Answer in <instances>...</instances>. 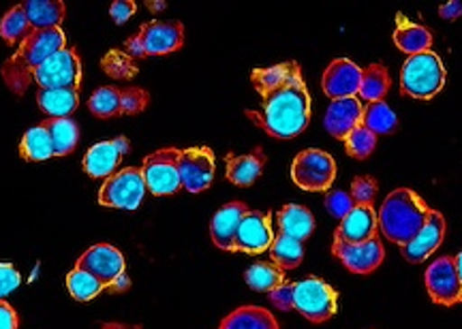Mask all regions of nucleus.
I'll return each mask as SVG.
<instances>
[{"instance_id": "6", "label": "nucleus", "mask_w": 462, "mask_h": 329, "mask_svg": "<svg viewBox=\"0 0 462 329\" xmlns=\"http://www.w3.org/2000/svg\"><path fill=\"white\" fill-rule=\"evenodd\" d=\"M291 178L302 190L326 193L334 184V178H337V163L323 150H304L293 159Z\"/></svg>"}, {"instance_id": "45", "label": "nucleus", "mask_w": 462, "mask_h": 329, "mask_svg": "<svg viewBox=\"0 0 462 329\" xmlns=\"http://www.w3.org/2000/svg\"><path fill=\"white\" fill-rule=\"evenodd\" d=\"M20 321H17V313L14 306H9L5 299H0V329H17Z\"/></svg>"}, {"instance_id": "24", "label": "nucleus", "mask_w": 462, "mask_h": 329, "mask_svg": "<svg viewBox=\"0 0 462 329\" xmlns=\"http://www.w3.org/2000/svg\"><path fill=\"white\" fill-rule=\"evenodd\" d=\"M276 221H279V233H285L298 242L309 240L315 231V216L310 215L309 207L298 204L282 207Z\"/></svg>"}, {"instance_id": "4", "label": "nucleus", "mask_w": 462, "mask_h": 329, "mask_svg": "<svg viewBox=\"0 0 462 329\" xmlns=\"http://www.w3.org/2000/svg\"><path fill=\"white\" fill-rule=\"evenodd\" d=\"M446 67L435 51L409 56L401 71V90L404 96L429 101L446 86Z\"/></svg>"}, {"instance_id": "11", "label": "nucleus", "mask_w": 462, "mask_h": 329, "mask_svg": "<svg viewBox=\"0 0 462 329\" xmlns=\"http://www.w3.org/2000/svg\"><path fill=\"white\" fill-rule=\"evenodd\" d=\"M332 255L345 265L349 272L366 276L373 274L374 270L383 263L385 251L377 235L373 240L364 242V244H346V242L334 238Z\"/></svg>"}, {"instance_id": "47", "label": "nucleus", "mask_w": 462, "mask_h": 329, "mask_svg": "<svg viewBox=\"0 0 462 329\" xmlns=\"http://www.w3.org/2000/svg\"><path fill=\"white\" fill-rule=\"evenodd\" d=\"M439 15L443 17V20H456V17L462 15V3H448V5H441V9H439Z\"/></svg>"}, {"instance_id": "5", "label": "nucleus", "mask_w": 462, "mask_h": 329, "mask_svg": "<svg viewBox=\"0 0 462 329\" xmlns=\"http://www.w3.org/2000/svg\"><path fill=\"white\" fill-rule=\"evenodd\" d=\"M293 308L310 323H323L337 315L338 296L328 282L309 276L293 285Z\"/></svg>"}, {"instance_id": "50", "label": "nucleus", "mask_w": 462, "mask_h": 329, "mask_svg": "<svg viewBox=\"0 0 462 329\" xmlns=\"http://www.w3.org/2000/svg\"><path fill=\"white\" fill-rule=\"evenodd\" d=\"M146 5H148L150 11H163L167 3H163V0H159V3H146Z\"/></svg>"}, {"instance_id": "48", "label": "nucleus", "mask_w": 462, "mask_h": 329, "mask_svg": "<svg viewBox=\"0 0 462 329\" xmlns=\"http://www.w3.org/2000/svg\"><path fill=\"white\" fill-rule=\"evenodd\" d=\"M109 288H112V291H116V293H118V291H126V288H129V279H126V276L123 274Z\"/></svg>"}, {"instance_id": "21", "label": "nucleus", "mask_w": 462, "mask_h": 329, "mask_svg": "<svg viewBox=\"0 0 462 329\" xmlns=\"http://www.w3.org/2000/svg\"><path fill=\"white\" fill-rule=\"evenodd\" d=\"M248 212V207L242 201H231V204L223 206L217 212L210 223V235L212 242L221 248V251H234L236 235H238V227L242 218Z\"/></svg>"}, {"instance_id": "38", "label": "nucleus", "mask_w": 462, "mask_h": 329, "mask_svg": "<svg viewBox=\"0 0 462 329\" xmlns=\"http://www.w3.org/2000/svg\"><path fill=\"white\" fill-rule=\"evenodd\" d=\"M101 67L109 78H116V79H133L137 75L135 60H133L126 51H120V50H109L107 54L103 56Z\"/></svg>"}, {"instance_id": "23", "label": "nucleus", "mask_w": 462, "mask_h": 329, "mask_svg": "<svg viewBox=\"0 0 462 329\" xmlns=\"http://www.w3.org/2000/svg\"><path fill=\"white\" fill-rule=\"evenodd\" d=\"M265 154L262 148H255L251 154H229L227 157V180L236 187H251L263 173Z\"/></svg>"}, {"instance_id": "22", "label": "nucleus", "mask_w": 462, "mask_h": 329, "mask_svg": "<svg viewBox=\"0 0 462 329\" xmlns=\"http://www.w3.org/2000/svg\"><path fill=\"white\" fill-rule=\"evenodd\" d=\"M396 48L404 51L407 56L424 54L432 48V34L429 28L415 24V22L404 17L402 14L396 15V31H394Z\"/></svg>"}, {"instance_id": "33", "label": "nucleus", "mask_w": 462, "mask_h": 329, "mask_svg": "<svg viewBox=\"0 0 462 329\" xmlns=\"http://www.w3.org/2000/svg\"><path fill=\"white\" fill-rule=\"evenodd\" d=\"M270 255H273L274 265L281 270H293L302 263L304 259V246L302 242L289 238L285 233L274 235L273 246H270Z\"/></svg>"}, {"instance_id": "19", "label": "nucleus", "mask_w": 462, "mask_h": 329, "mask_svg": "<svg viewBox=\"0 0 462 329\" xmlns=\"http://www.w3.org/2000/svg\"><path fill=\"white\" fill-rule=\"evenodd\" d=\"M379 221L373 206H356L354 210L340 221L334 238L346 242V244H364L377 235Z\"/></svg>"}, {"instance_id": "8", "label": "nucleus", "mask_w": 462, "mask_h": 329, "mask_svg": "<svg viewBox=\"0 0 462 329\" xmlns=\"http://www.w3.org/2000/svg\"><path fill=\"white\" fill-rule=\"evenodd\" d=\"M34 82L42 90H78L82 84V62L78 51L71 48L56 51L37 69Z\"/></svg>"}, {"instance_id": "31", "label": "nucleus", "mask_w": 462, "mask_h": 329, "mask_svg": "<svg viewBox=\"0 0 462 329\" xmlns=\"http://www.w3.org/2000/svg\"><path fill=\"white\" fill-rule=\"evenodd\" d=\"M20 154L24 160H48L54 157L50 131L45 129L43 123L24 133L20 143Z\"/></svg>"}, {"instance_id": "14", "label": "nucleus", "mask_w": 462, "mask_h": 329, "mask_svg": "<svg viewBox=\"0 0 462 329\" xmlns=\"http://www.w3.org/2000/svg\"><path fill=\"white\" fill-rule=\"evenodd\" d=\"M273 242L274 231L270 215L248 210L238 227L234 251L246 252V255H262L263 251H268V248L273 246Z\"/></svg>"}, {"instance_id": "9", "label": "nucleus", "mask_w": 462, "mask_h": 329, "mask_svg": "<svg viewBox=\"0 0 462 329\" xmlns=\"http://www.w3.org/2000/svg\"><path fill=\"white\" fill-rule=\"evenodd\" d=\"M148 193L146 182H143L142 169L126 167V169L116 171L109 176L101 187L99 204L106 207H118V210H137Z\"/></svg>"}, {"instance_id": "43", "label": "nucleus", "mask_w": 462, "mask_h": 329, "mask_svg": "<svg viewBox=\"0 0 462 329\" xmlns=\"http://www.w3.org/2000/svg\"><path fill=\"white\" fill-rule=\"evenodd\" d=\"M268 297L279 310H285V313L293 310V285H289V282H282V285L273 288Z\"/></svg>"}, {"instance_id": "36", "label": "nucleus", "mask_w": 462, "mask_h": 329, "mask_svg": "<svg viewBox=\"0 0 462 329\" xmlns=\"http://www.w3.org/2000/svg\"><path fill=\"white\" fill-rule=\"evenodd\" d=\"M377 148V135L366 129V126H356L349 135L345 137V150L351 159H368Z\"/></svg>"}, {"instance_id": "30", "label": "nucleus", "mask_w": 462, "mask_h": 329, "mask_svg": "<svg viewBox=\"0 0 462 329\" xmlns=\"http://www.w3.org/2000/svg\"><path fill=\"white\" fill-rule=\"evenodd\" d=\"M362 126H366V129L374 133L377 137L392 135V133H396L398 129V118L385 101L368 103L362 114Z\"/></svg>"}, {"instance_id": "32", "label": "nucleus", "mask_w": 462, "mask_h": 329, "mask_svg": "<svg viewBox=\"0 0 462 329\" xmlns=\"http://www.w3.org/2000/svg\"><path fill=\"white\" fill-rule=\"evenodd\" d=\"M31 34L32 26L31 22H28L24 5H17V7L11 9L9 14L3 17V22H0V37L5 39V43L22 45Z\"/></svg>"}, {"instance_id": "2", "label": "nucleus", "mask_w": 462, "mask_h": 329, "mask_svg": "<svg viewBox=\"0 0 462 329\" xmlns=\"http://www.w3.org/2000/svg\"><path fill=\"white\" fill-rule=\"evenodd\" d=\"M67 48V37L62 28H50V31H37L17 48V51L3 65V79L14 90V95L22 96L34 79L37 69L54 56L56 51Z\"/></svg>"}, {"instance_id": "20", "label": "nucleus", "mask_w": 462, "mask_h": 329, "mask_svg": "<svg viewBox=\"0 0 462 329\" xmlns=\"http://www.w3.org/2000/svg\"><path fill=\"white\" fill-rule=\"evenodd\" d=\"M362 101L357 96H349V99H337L330 103L326 114V131L330 133L334 140L345 142L356 126L362 124Z\"/></svg>"}, {"instance_id": "42", "label": "nucleus", "mask_w": 462, "mask_h": 329, "mask_svg": "<svg viewBox=\"0 0 462 329\" xmlns=\"http://www.w3.org/2000/svg\"><path fill=\"white\" fill-rule=\"evenodd\" d=\"M22 276L11 263H0V299H5L9 293H14L20 287Z\"/></svg>"}, {"instance_id": "29", "label": "nucleus", "mask_w": 462, "mask_h": 329, "mask_svg": "<svg viewBox=\"0 0 462 329\" xmlns=\"http://www.w3.org/2000/svg\"><path fill=\"white\" fill-rule=\"evenodd\" d=\"M390 86H392V79H390L388 69L374 62V65H368L362 71L360 95L357 96H362V99L368 103H379L388 96Z\"/></svg>"}, {"instance_id": "34", "label": "nucleus", "mask_w": 462, "mask_h": 329, "mask_svg": "<svg viewBox=\"0 0 462 329\" xmlns=\"http://www.w3.org/2000/svg\"><path fill=\"white\" fill-rule=\"evenodd\" d=\"M245 280L253 291L270 293L273 288L285 282V274H282V270L274 263H255L246 270Z\"/></svg>"}, {"instance_id": "10", "label": "nucleus", "mask_w": 462, "mask_h": 329, "mask_svg": "<svg viewBox=\"0 0 462 329\" xmlns=\"http://www.w3.org/2000/svg\"><path fill=\"white\" fill-rule=\"evenodd\" d=\"M178 169H180L182 188H187L189 193H204L215 180V152L210 148L180 150Z\"/></svg>"}, {"instance_id": "13", "label": "nucleus", "mask_w": 462, "mask_h": 329, "mask_svg": "<svg viewBox=\"0 0 462 329\" xmlns=\"http://www.w3.org/2000/svg\"><path fill=\"white\" fill-rule=\"evenodd\" d=\"M426 288L435 304L456 306L462 302V285L452 257H441L426 270Z\"/></svg>"}, {"instance_id": "28", "label": "nucleus", "mask_w": 462, "mask_h": 329, "mask_svg": "<svg viewBox=\"0 0 462 329\" xmlns=\"http://www.w3.org/2000/svg\"><path fill=\"white\" fill-rule=\"evenodd\" d=\"M43 124L50 131L54 157H67V154H71L79 142L78 124L71 118H50Z\"/></svg>"}, {"instance_id": "1", "label": "nucleus", "mask_w": 462, "mask_h": 329, "mask_svg": "<svg viewBox=\"0 0 462 329\" xmlns=\"http://www.w3.org/2000/svg\"><path fill=\"white\" fill-rule=\"evenodd\" d=\"M251 82L262 96V107L259 112L248 109L246 115L268 135L276 140H293L309 126L310 95L298 62L255 69Z\"/></svg>"}, {"instance_id": "27", "label": "nucleus", "mask_w": 462, "mask_h": 329, "mask_svg": "<svg viewBox=\"0 0 462 329\" xmlns=\"http://www.w3.org/2000/svg\"><path fill=\"white\" fill-rule=\"evenodd\" d=\"M37 103L50 118H69L78 109L79 95L78 90H39Z\"/></svg>"}, {"instance_id": "39", "label": "nucleus", "mask_w": 462, "mask_h": 329, "mask_svg": "<svg viewBox=\"0 0 462 329\" xmlns=\"http://www.w3.org/2000/svg\"><path fill=\"white\" fill-rule=\"evenodd\" d=\"M150 95L143 88H120V115H137L148 107Z\"/></svg>"}, {"instance_id": "46", "label": "nucleus", "mask_w": 462, "mask_h": 329, "mask_svg": "<svg viewBox=\"0 0 462 329\" xmlns=\"http://www.w3.org/2000/svg\"><path fill=\"white\" fill-rule=\"evenodd\" d=\"M125 50H126V54L133 58V60H135V58H146V51H143L142 41H140V37H137V34H135V37L126 39Z\"/></svg>"}, {"instance_id": "17", "label": "nucleus", "mask_w": 462, "mask_h": 329, "mask_svg": "<svg viewBox=\"0 0 462 329\" xmlns=\"http://www.w3.org/2000/svg\"><path fill=\"white\" fill-rule=\"evenodd\" d=\"M129 152V142L126 137H116V140L95 143L84 157V169L90 178H107L114 176L116 167L123 163L125 154Z\"/></svg>"}, {"instance_id": "15", "label": "nucleus", "mask_w": 462, "mask_h": 329, "mask_svg": "<svg viewBox=\"0 0 462 329\" xmlns=\"http://www.w3.org/2000/svg\"><path fill=\"white\" fill-rule=\"evenodd\" d=\"M360 84L362 69L357 67L356 62H351L349 58H337V60H332L321 79L323 92H326L332 101L357 96L360 95Z\"/></svg>"}, {"instance_id": "16", "label": "nucleus", "mask_w": 462, "mask_h": 329, "mask_svg": "<svg viewBox=\"0 0 462 329\" xmlns=\"http://www.w3.org/2000/svg\"><path fill=\"white\" fill-rule=\"evenodd\" d=\"M137 37L146 56H167L182 48L184 26L180 22H148Z\"/></svg>"}, {"instance_id": "41", "label": "nucleus", "mask_w": 462, "mask_h": 329, "mask_svg": "<svg viewBox=\"0 0 462 329\" xmlns=\"http://www.w3.org/2000/svg\"><path fill=\"white\" fill-rule=\"evenodd\" d=\"M326 207L330 210L332 216L343 221V218L354 210L356 204L354 199H351V195L345 193V190H330V193L326 195Z\"/></svg>"}, {"instance_id": "51", "label": "nucleus", "mask_w": 462, "mask_h": 329, "mask_svg": "<svg viewBox=\"0 0 462 329\" xmlns=\"http://www.w3.org/2000/svg\"><path fill=\"white\" fill-rule=\"evenodd\" d=\"M103 329H129V327L120 325V323H106V325H103Z\"/></svg>"}, {"instance_id": "35", "label": "nucleus", "mask_w": 462, "mask_h": 329, "mask_svg": "<svg viewBox=\"0 0 462 329\" xmlns=\"http://www.w3.org/2000/svg\"><path fill=\"white\" fill-rule=\"evenodd\" d=\"M67 288H69V293L78 299V302H90V299H95L97 296H99L106 287H103L92 274L75 268L67 276Z\"/></svg>"}, {"instance_id": "12", "label": "nucleus", "mask_w": 462, "mask_h": 329, "mask_svg": "<svg viewBox=\"0 0 462 329\" xmlns=\"http://www.w3.org/2000/svg\"><path fill=\"white\" fill-rule=\"evenodd\" d=\"M75 268L95 276L103 287H112L125 274V257L112 244H95L78 259Z\"/></svg>"}, {"instance_id": "18", "label": "nucleus", "mask_w": 462, "mask_h": 329, "mask_svg": "<svg viewBox=\"0 0 462 329\" xmlns=\"http://www.w3.org/2000/svg\"><path fill=\"white\" fill-rule=\"evenodd\" d=\"M446 218H443L441 212L432 210L430 218L426 221L424 227L415 238L409 242V244L401 246L402 257L407 259L409 263H421L426 261L432 252L437 251L439 246L443 244V238H446Z\"/></svg>"}, {"instance_id": "3", "label": "nucleus", "mask_w": 462, "mask_h": 329, "mask_svg": "<svg viewBox=\"0 0 462 329\" xmlns=\"http://www.w3.org/2000/svg\"><path fill=\"white\" fill-rule=\"evenodd\" d=\"M432 207L409 188H396L379 207V229L398 246L409 244L430 218Z\"/></svg>"}, {"instance_id": "40", "label": "nucleus", "mask_w": 462, "mask_h": 329, "mask_svg": "<svg viewBox=\"0 0 462 329\" xmlns=\"http://www.w3.org/2000/svg\"><path fill=\"white\" fill-rule=\"evenodd\" d=\"M377 193H379V184L371 176H360L351 182L349 195L356 206H373Z\"/></svg>"}, {"instance_id": "44", "label": "nucleus", "mask_w": 462, "mask_h": 329, "mask_svg": "<svg viewBox=\"0 0 462 329\" xmlns=\"http://www.w3.org/2000/svg\"><path fill=\"white\" fill-rule=\"evenodd\" d=\"M135 9L137 7L133 0H116V3H112V7H109V15H112L116 24H125L135 14Z\"/></svg>"}, {"instance_id": "37", "label": "nucleus", "mask_w": 462, "mask_h": 329, "mask_svg": "<svg viewBox=\"0 0 462 329\" xmlns=\"http://www.w3.org/2000/svg\"><path fill=\"white\" fill-rule=\"evenodd\" d=\"M88 109L97 118H114L120 115V88L106 86L88 99Z\"/></svg>"}, {"instance_id": "25", "label": "nucleus", "mask_w": 462, "mask_h": 329, "mask_svg": "<svg viewBox=\"0 0 462 329\" xmlns=\"http://www.w3.org/2000/svg\"><path fill=\"white\" fill-rule=\"evenodd\" d=\"M22 5H24L32 32L60 28V22L65 20V3L60 0H28Z\"/></svg>"}, {"instance_id": "26", "label": "nucleus", "mask_w": 462, "mask_h": 329, "mask_svg": "<svg viewBox=\"0 0 462 329\" xmlns=\"http://www.w3.org/2000/svg\"><path fill=\"white\" fill-rule=\"evenodd\" d=\"M218 329H279L274 315L259 306H242L225 316Z\"/></svg>"}, {"instance_id": "7", "label": "nucleus", "mask_w": 462, "mask_h": 329, "mask_svg": "<svg viewBox=\"0 0 462 329\" xmlns=\"http://www.w3.org/2000/svg\"><path fill=\"white\" fill-rule=\"evenodd\" d=\"M178 160H180V150L176 148L157 150V152L143 159L142 176L148 193L165 197V195H173L182 188Z\"/></svg>"}, {"instance_id": "49", "label": "nucleus", "mask_w": 462, "mask_h": 329, "mask_svg": "<svg viewBox=\"0 0 462 329\" xmlns=\"http://www.w3.org/2000/svg\"><path fill=\"white\" fill-rule=\"evenodd\" d=\"M454 265H456V272H458V279H460V285H462V252L454 257Z\"/></svg>"}]
</instances>
